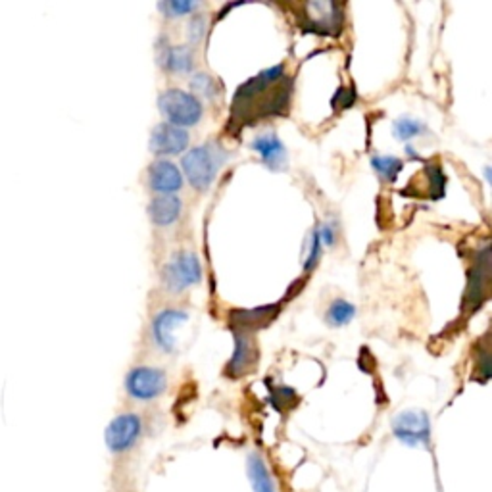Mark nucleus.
Segmentation results:
<instances>
[{
  "instance_id": "b1692460",
  "label": "nucleus",
  "mask_w": 492,
  "mask_h": 492,
  "mask_svg": "<svg viewBox=\"0 0 492 492\" xmlns=\"http://www.w3.org/2000/svg\"><path fill=\"white\" fill-rule=\"evenodd\" d=\"M354 100H356V93L354 91H344V89H341L335 95V98H333V107H335L337 110H344V108L353 107Z\"/></svg>"
},
{
  "instance_id": "6e6552de",
  "label": "nucleus",
  "mask_w": 492,
  "mask_h": 492,
  "mask_svg": "<svg viewBox=\"0 0 492 492\" xmlns=\"http://www.w3.org/2000/svg\"><path fill=\"white\" fill-rule=\"evenodd\" d=\"M308 29L323 35L341 33L343 24V6L335 3H310L306 5Z\"/></svg>"
},
{
  "instance_id": "39448f33",
  "label": "nucleus",
  "mask_w": 492,
  "mask_h": 492,
  "mask_svg": "<svg viewBox=\"0 0 492 492\" xmlns=\"http://www.w3.org/2000/svg\"><path fill=\"white\" fill-rule=\"evenodd\" d=\"M129 396L137 400H152L166 391V375L156 367H137L126 379Z\"/></svg>"
},
{
  "instance_id": "423d86ee",
  "label": "nucleus",
  "mask_w": 492,
  "mask_h": 492,
  "mask_svg": "<svg viewBox=\"0 0 492 492\" xmlns=\"http://www.w3.org/2000/svg\"><path fill=\"white\" fill-rule=\"evenodd\" d=\"M140 429H143V424H140V417L135 414H123L118 415L112 424L107 427V446L114 454L128 452L140 436Z\"/></svg>"
},
{
  "instance_id": "412c9836",
  "label": "nucleus",
  "mask_w": 492,
  "mask_h": 492,
  "mask_svg": "<svg viewBox=\"0 0 492 492\" xmlns=\"http://www.w3.org/2000/svg\"><path fill=\"white\" fill-rule=\"evenodd\" d=\"M393 133L398 140H410L424 133V126L412 118H400L393 123Z\"/></svg>"
},
{
  "instance_id": "6ab92c4d",
  "label": "nucleus",
  "mask_w": 492,
  "mask_h": 492,
  "mask_svg": "<svg viewBox=\"0 0 492 492\" xmlns=\"http://www.w3.org/2000/svg\"><path fill=\"white\" fill-rule=\"evenodd\" d=\"M354 315H356V308L353 304L346 302V301H335L329 306L327 322L333 327H343V325L353 322Z\"/></svg>"
},
{
  "instance_id": "20e7f679",
  "label": "nucleus",
  "mask_w": 492,
  "mask_h": 492,
  "mask_svg": "<svg viewBox=\"0 0 492 492\" xmlns=\"http://www.w3.org/2000/svg\"><path fill=\"white\" fill-rule=\"evenodd\" d=\"M393 431L400 443L408 446L427 445L431 438V424L425 412L406 410L393 419Z\"/></svg>"
},
{
  "instance_id": "0eeeda50",
  "label": "nucleus",
  "mask_w": 492,
  "mask_h": 492,
  "mask_svg": "<svg viewBox=\"0 0 492 492\" xmlns=\"http://www.w3.org/2000/svg\"><path fill=\"white\" fill-rule=\"evenodd\" d=\"M189 147V133L171 123H160L152 129L150 150L156 156H175Z\"/></svg>"
},
{
  "instance_id": "1a4fd4ad",
  "label": "nucleus",
  "mask_w": 492,
  "mask_h": 492,
  "mask_svg": "<svg viewBox=\"0 0 492 492\" xmlns=\"http://www.w3.org/2000/svg\"><path fill=\"white\" fill-rule=\"evenodd\" d=\"M187 320L189 313L181 310H164L156 315L152 322V333L156 344L160 346L164 353L168 354L175 353V331H178Z\"/></svg>"
},
{
  "instance_id": "f257e3e1",
  "label": "nucleus",
  "mask_w": 492,
  "mask_h": 492,
  "mask_svg": "<svg viewBox=\"0 0 492 492\" xmlns=\"http://www.w3.org/2000/svg\"><path fill=\"white\" fill-rule=\"evenodd\" d=\"M223 162H225V150L220 145L208 143V145L189 150L183 156L181 166L192 189L208 190L210 185L214 183Z\"/></svg>"
},
{
  "instance_id": "9d476101",
  "label": "nucleus",
  "mask_w": 492,
  "mask_h": 492,
  "mask_svg": "<svg viewBox=\"0 0 492 492\" xmlns=\"http://www.w3.org/2000/svg\"><path fill=\"white\" fill-rule=\"evenodd\" d=\"M285 77V67L283 66H275L266 69L258 76H254L251 81H246L244 85L239 87V91L235 95V108L242 107V104L254 100L258 95H261L266 89H270L272 85L281 81Z\"/></svg>"
},
{
  "instance_id": "f3484780",
  "label": "nucleus",
  "mask_w": 492,
  "mask_h": 492,
  "mask_svg": "<svg viewBox=\"0 0 492 492\" xmlns=\"http://www.w3.org/2000/svg\"><path fill=\"white\" fill-rule=\"evenodd\" d=\"M160 64L173 74H189L192 69V55L185 46H166L160 52Z\"/></svg>"
},
{
  "instance_id": "5701e85b",
  "label": "nucleus",
  "mask_w": 492,
  "mask_h": 492,
  "mask_svg": "<svg viewBox=\"0 0 492 492\" xmlns=\"http://www.w3.org/2000/svg\"><path fill=\"white\" fill-rule=\"evenodd\" d=\"M190 87H192V91H197L199 95L208 97V98H212L216 95V83L212 77L206 76V74H200L192 79Z\"/></svg>"
},
{
  "instance_id": "393cba45",
  "label": "nucleus",
  "mask_w": 492,
  "mask_h": 492,
  "mask_svg": "<svg viewBox=\"0 0 492 492\" xmlns=\"http://www.w3.org/2000/svg\"><path fill=\"white\" fill-rule=\"evenodd\" d=\"M294 398H296L294 391L285 389V386H283V389H277V393H275V406H277L279 410L291 408L292 404H294Z\"/></svg>"
},
{
  "instance_id": "4468645a",
  "label": "nucleus",
  "mask_w": 492,
  "mask_h": 492,
  "mask_svg": "<svg viewBox=\"0 0 492 492\" xmlns=\"http://www.w3.org/2000/svg\"><path fill=\"white\" fill-rule=\"evenodd\" d=\"M181 214V200L175 195H162L156 197L149 206V216L152 223L166 227L179 220Z\"/></svg>"
},
{
  "instance_id": "ddd939ff",
  "label": "nucleus",
  "mask_w": 492,
  "mask_h": 492,
  "mask_svg": "<svg viewBox=\"0 0 492 492\" xmlns=\"http://www.w3.org/2000/svg\"><path fill=\"white\" fill-rule=\"evenodd\" d=\"M258 353L256 346L252 344V341L249 339V335H244V333H235V354L227 365V372L233 377L244 375L246 372H251L252 365L256 364Z\"/></svg>"
},
{
  "instance_id": "a211bd4d",
  "label": "nucleus",
  "mask_w": 492,
  "mask_h": 492,
  "mask_svg": "<svg viewBox=\"0 0 492 492\" xmlns=\"http://www.w3.org/2000/svg\"><path fill=\"white\" fill-rule=\"evenodd\" d=\"M249 477L252 481L254 492H275V485L272 481L270 471L256 454H252L249 458Z\"/></svg>"
},
{
  "instance_id": "9b49d317",
  "label": "nucleus",
  "mask_w": 492,
  "mask_h": 492,
  "mask_svg": "<svg viewBox=\"0 0 492 492\" xmlns=\"http://www.w3.org/2000/svg\"><path fill=\"white\" fill-rule=\"evenodd\" d=\"M149 183L152 190L162 192V195H173L183 187V178L178 166L168 160H158L150 166Z\"/></svg>"
},
{
  "instance_id": "a878e982",
  "label": "nucleus",
  "mask_w": 492,
  "mask_h": 492,
  "mask_svg": "<svg viewBox=\"0 0 492 492\" xmlns=\"http://www.w3.org/2000/svg\"><path fill=\"white\" fill-rule=\"evenodd\" d=\"M190 41L192 43H200V39H202V35H204V17H200V15H197L195 17V20H192L190 22Z\"/></svg>"
},
{
  "instance_id": "dca6fc26",
  "label": "nucleus",
  "mask_w": 492,
  "mask_h": 492,
  "mask_svg": "<svg viewBox=\"0 0 492 492\" xmlns=\"http://www.w3.org/2000/svg\"><path fill=\"white\" fill-rule=\"evenodd\" d=\"M252 149L260 154V158L266 162L270 168L277 169L285 164V147L281 140L268 133V135H260L252 140Z\"/></svg>"
},
{
  "instance_id": "4be33fe9",
  "label": "nucleus",
  "mask_w": 492,
  "mask_h": 492,
  "mask_svg": "<svg viewBox=\"0 0 492 492\" xmlns=\"http://www.w3.org/2000/svg\"><path fill=\"white\" fill-rule=\"evenodd\" d=\"M158 8H160L168 17H181V15L190 14L195 8H199V5L189 3V0H185V3H175V0H171V3H160Z\"/></svg>"
},
{
  "instance_id": "2eb2a0df",
  "label": "nucleus",
  "mask_w": 492,
  "mask_h": 492,
  "mask_svg": "<svg viewBox=\"0 0 492 492\" xmlns=\"http://www.w3.org/2000/svg\"><path fill=\"white\" fill-rule=\"evenodd\" d=\"M277 312H279L277 304L252 308V310H235L230 313V320L233 322V325L249 331V329H258L261 325H268L275 318Z\"/></svg>"
},
{
  "instance_id": "7ed1b4c3",
  "label": "nucleus",
  "mask_w": 492,
  "mask_h": 492,
  "mask_svg": "<svg viewBox=\"0 0 492 492\" xmlns=\"http://www.w3.org/2000/svg\"><path fill=\"white\" fill-rule=\"evenodd\" d=\"M202 277L200 261L190 252H178L162 272L164 285L171 292H181L192 285H197Z\"/></svg>"
},
{
  "instance_id": "aec40b11",
  "label": "nucleus",
  "mask_w": 492,
  "mask_h": 492,
  "mask_svg": "<svg viewBox=\"0 0 492 492\" xmlns=\"http://www.w3.org/2000/svg\"><path fill=\"white\" fill-rule=\"evenodd\" d=\"M372 166L381 178H384L386 181H395L404 164L398 160V158H393V156H375L372 160Z\"/></svg>"
},
{
  "instance_id": "f03ea898",
  "label": "nucleus",
  "mask_w": 492,
  "mask_h": 492,
  "mask_svg": "<svg viewBox=\"0 0 492 492\" xmlns=\"http://www.w3.org/2000/svg\"><path fill=\"white\" fill-rule=\"evenodd\" d=\"M158 107H160V112L166 116L168 123L181 129L197 126L202 118L200 100L181 89L166 91L158 100Z\"/></svg>"
},
{
  "instance_id": "f8f14e48",
  "label": "nucleus",
  "mask_w": 492,
  "mask_h": 492,
  "mask_svg": "<svg viewBox=\"0 0 492 492\" xmlns=\"http://www.w3.org/2000/svg\"><path fill=\"white\" fill-rule=\"evenodd\" d=\"M488 275H490V254H488V246H485V249L481 251V256L477 258L476 268H473L469 273L466 302L471 304L473 308H477L483 302Z\"/></svg>"
}]
</instances>
